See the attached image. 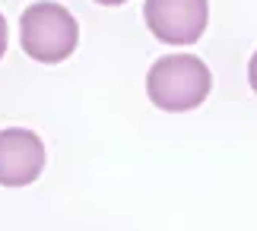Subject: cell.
I'll return each mask as SVG.
<instances>
[{
	"label": "cell",
	"mask_w": 257,
	"mask_h": 231,
	"mask_svg": "<svg viewBox=\"0 0 257 231\" xmlns=\"http://www.w3.org/2000/svg\"><path fill=\"white\" fill-rule=\"evenodd\" d=\"M48 152L42 136L26 127L0 130V184L4 187H29L45 171Z\"/></svg>",
	"instance_id": "4"
},
{
	"label": "cell",
	"mask_w": 257,
	"mask_h": 231,
	"mask_svg": "<svg viewBox=\"0 0 257 231\" xmlns=\"http://www.w3.org/2000/svg\"><path fill=\"white\" fill-rule=\"evenodd\" d=\"M80 26L73 13L54 0H38L26 7L19 19V45L38 64H61L76 51Z\"/></svg>",
	"instance_id": "2"
},
{
	"label": "cell",
	"mask_w": 257,
	"mask_h": 231,
	"mask_svg": "<svg viewBox=\"0 0 257 231\" xmlns=\"http://www.w3.org/2000/svg\"><path fill=\"white\" fill-rule=\"evenodd\" d=\"M248 83H251V89L257 92V51L251 57V64H248Z\"/></svg>",
	"instance_id": "5"
},
{
	"label": "cell",
	"mask_w": 257,
	"mask_h": 231,
	"mask_svg": "<svg viewBox=\"0 0 257 231\" xmlns=\"http://www.w3.org/2000/svg\"><path fill=\"white\" fill-rule=\"evenodd\" d=\"M146 29L165 45H194L203 35L210 4L206 0H146Z\"/></svg>",
	"instance_id": "3"
},
{
	"label": "cell",
	"mask_w": 257,
	"mask_h": 231,
	"mask_svg": "<svg viewBox=\"0 0 257 231\" xmlns=\"http://www.w3.org/2000/svg\"><path fill=\"white\" fill-rule=\"evenodd\" d=\"M95 4H105V7H121V4H127V0H95Z\"/></svg>",
	"instance_id": "7"
},
{
	"label": "cell",
	"mask_w": 257,
	"mask_h": 231,
	"mask_svg": "<svg viewBox=\"0 0 257 231\" xmlns=\"http://www.w3.org/2000/svg\"><path fill=\"white\" fill-rule=\"evenodd\" d=\"M7 38H10V32H7V19H4V13H0V57H4V51H7Z\"/></svg>",
	"instance_id": "6"
},
{
	"label": "cell",
	"mask_w": 257,
	"mask_h": 231,
	"mask_svg": "<svg viewBox=\"0 0 257 231\" xmlns=\"http://www.w3.org/2000/svg\"><path fill=\"white\" fill-rule=\"evenodd\" d=\"M213 89V76L206 64L194 54H169L159 57L146 73V95L156 108L172 114L194 111L206 102Z\"/></svg>",
	"instance_id": "1"
}]
</instances>
